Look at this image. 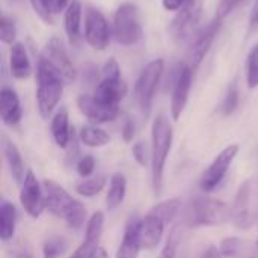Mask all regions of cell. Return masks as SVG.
Masks as SVG:
<instances>
[{"instance_id":"cell-1","label":"cell","mask_w":258,"mask_h":258,"mask_svg":"<svg viewBox=\"0 0 258 258\" xmlns=\"http://www.w3.org/2000/svg\"><path fill=\"white\" fill-rule=\"evenodd\" d=\"M42 186L45 195V210L63 219L74 231L82 230L85 224H88V212L85 204L73 198L62 184L54 180H44Z\"/></svg>"},{"instance_id":"cell-2","label":"cell","mask_w":258,"mask_h":258,"mask_svg":"<svg viewBox=\"0 0 258 258\" xmlns=\"http://www.w3.org/2000/svg\"><path fill=\"white\" fill-rule=\"evenodd\" d=\"M172 124L165 113H159L151 127V181L156 197H159L163 189L165 165L172 148Z\"/></svg>"},{"instance_id":"cell-3","label":"cell","mask_w":258,"mask_h":258,"mask_svg":"<svg viewBox=\"0 0 258 258\" xmlns=\"http://www.w3.org/2000/svg\"><path fill=\"white\" fill-rule=\"evenodd\" d=\"M231 221V207L221 200L197 197L190 201L186 213V224L192 228L219 227Z\"/></svg>"},{"instance_id":"cell-4","label":"cell","mask_w":258,"mask_h":258,"mask_svg":"<svg viewBox=\"0 0 258 258\" xmlns=\"http://www.w3.org/2000/svg\"><path fill=\"white\" fill-rule=\"evenodd\" d=\"M231 222L237 230H249L258 222V180L246 178L231 206Z\"/></svg>"},{"instance_id":"cell-5","label":"cell","mask_w":258,"mask_h":258,"mask_svg":"<svg viewBox=\"0 0 258 258\" xmlns=\"http://www.w3.org/2000/svg\"><path fill=\"white\" fill-rule=\"evenodd\" d=\"M36 103L38 110L44 119H47L60 101L65 82L51 71L47 65L38 60L36 65Z\"/></svg>"},{"instance_id":"cell-6","label":"cell","mask_w":258,"mask_h":258,"mask_svg":"<svg viewBox=\"0 0 258 258\" xmlns=\"http://www.w3.org/2000/svg\"><path fill=\"white\" fill-rule=\"evenodd\" d=\"M144 36L139 9L132 2H124L118 6L113 15V38L118 44L130 47L138 44Z\"/></svg>"},{"instance_id":"cell-7","label":"cell","mask_w":258,"mask_h":258,"mask_svg":"<svg viewBox=\"0 0 258 258\" xmlns=\"http://www.w3.org/2000/svg\"><path fill=\"white\" fill-rule=\"evenodd\" d=\"M163 67H165V62L162 59H154L145 65V68L141 71V74L136 80L133 95H135V100L145 118L151 112L156 89H157L159 82L163 74Z\"/></svg>"},{"instance_id":"cell-8","label":"cell","mask_w":258,"mask_h":258,"mask_svg":"<svg viewBox=\"0 0 258 258\" xmlns=\"http://www.w3.org/2000/svg\"><path fill=\"white\" fill-rule=\"evenodd\" d=\"M38 60L42 62L44 65H47L51 71H54L65 82V85H70L77 79V71L73 65L62 41L56 36H53L51 39L47 41Z\"/></svg>"},{"instance_id":"cell-9","label":"cell","mask_w":258,"mask_h":258,"mask_svg":"<svg viewBox=\"0 0 258 258\" xmlns=\"http://www.w3.org/2000/svg\"><path fill=\"white\" fill-rule=\"evenodd\" d=\"M239 154V145L231 144L225 147L212 162V165L204 171L201 180H200V187L203 192H213L218 189V186L222 183L225 175L228 174L230 166L233 165L236 156Z\"/></svg>"},{"instance_id":"cell-10","label":"cell","mask_w":258,"mask_h":258,"mask_svg":"<svg viewBox=\"0 0 258 258\" xmlns=\"http://www.w3.org/2000/svg\"><path fill=\"white\" fill-rule=\"evenodd\" d=\"M20 203L24 209V212L36 219L42 215L45 210V195H44V186H41L39 180L36 178L35 172L32 169H27L24 181L20 189Z\"/></svg>"},{"instance_id":"cell-11","label":"cell","mask_w":258,"mask_h":258,"mask_svg":"<svg viewBox=\"0 0 258 258\" xmlns=\"http://www.w3.org/2000/svg\"><path fill=\"white\" fill-rule=\"evenodd\" d=\"M85 39L94 50H106L110 41V27L101 11L88 8L85 17Z\"/></svg>"},{"instance_id":"cell-12","label":"cell","mask_w":258,"mask_h":258,"mask_svg":"<svg viewBox=\"0 0 258 258\" xmlns=\"http://www.w3.org/2000/svg\"><path fill=\"white\" fill-rule=\"evenodd\" d=\"M194 68L189 63H183L178 73V77L172 86V95H171V116L174 121H178L181 113L184 112V107L189 100L192 80H194Z\"/></svg>"},{"instance_id":"cell-13","label":"cell","mask_w":258,"mask_h":258,"mask_svg":"<svg viewBox=\"0 0 258 258\" xmlns=\"http://www.w3.org/2000/svg\"><path fill=\"white\" fill-rule=\"evenodd\" d=\"M221 26H222V20H218L215 18L212 23H209L201 32L197 33L195 36V41L192 42L190 48H189V54H187V59H189V65L197 70L201 62L204 60V57L207 56L213 41L216 39V35L219 33L221 30Z\"/></svg>"},{"instance_id":"cell-14","label":"cell","mask_w":258,"mask_h":258,"mask_svg":"<svg viewBox=\"0 0 258 258\" xmlns=\"http://www.w3.org/2000/svg\"><path fill=\"white\" fill-rule=\"evenodd\" d=\"M77 107L83 116H86L89 121L95 124L110 122L116 119L119 115L118 106H109V104L100 103L98 100H95L94 95H89V94H82L77 97Z\"/></svg>"},{"instance_id":"cell-15","label":"cell","mask_w":258,"mask_h":258,"mask_svg":"<svg viewBox=\"0 0 258 258\" xmlns=\"http://www.w3.org/2000/svg\"><path fill=\"white\" fill-rule=\"evenodd\" d=\"M200 17H201V6L198 2L195 5H192L190 8L178 11L169 24V32H171L172 38L175 41H184L186 38H189L192 35L195 26L200 21Z\"/></svg>"},{"instance_id":"cell-16","label":"cell","mask_w":258,"mask_h":258,"mask_svg":"<svg viewBox=\"0 0 258 258\" xmlns=\"http://www.w3.org/2000/svg\"><path fill=\"white\" fill-rule=\"evenodd\" d=\"M139 230H141V218L138 215H133L125 224L122 240L116 249V258L139 257V252L142 249Z\"/></svg>"},{"instance_id":"cell-17","label":"cell","mask_w":258,"mask_h":258,"mask_svg":"<svg viewBox=\"0 0 258 258\" xmlns=\"http://www.w3.org/2000/svg\"><path fill=\"white\" fill-rule=\"evenodd\" d=\"M92 95L100 103H104L109 106H118V103L127 95V83L122 80V77H119V79L103 77L95 85Z\"/></svg>"},{"instance_id":"cell-18","label":"cell","mask_w":258,"mask_h":258,"mask_svg":"<svg viewBox=\"0 0 258 258\" xmlns=\"http://www.w3.org/2000/svg\"><path fill=\"white\" fill-rule=\"evenodd\" d=\"M0 116L6 125H18L23 118V109L17 92L12 88L3 86L0 91Z\"/></svg>"},{"instance_id":"cell-19","label":"cell","mask_w":258,"mask_h":258,"mask_svg":"<svg viewBox=\"0 0 258 258\" xmlns=\"http://www.w3.org/2000/svg\"><path fill=\"white\" fill-rule=\"evenodd\" d=\"M165 227L166 224L157 218L156 215L150 213L141 219V230H139V236H141V243L142 248L145 249H154L156 246H159L163 233H165Z\"/></svg>"},{"instance_id":"cell-20","label":"cell","mask_w":258,"mask_h":258,"mask_svg":"<svg viewBox=\"0 0 258 258\" xmlns=\"http://www.w3.org/2000/svg\"><path fill=\"white\" fill-rule=\"evenodd\" d=\"M2 148H3V156H5L8 169L11 172V177L14 178V181L17 184L21 186L23 181H24L26 172H27V169L24 168V162H23L21 153L18 151L17 145L8 136H5V135L2 136Z\"/></svg>"},{"instance_id":"cell-21","label":"cell","mask_w":258,"mask_h":258,"mask_svg":"<svg viewBox=\"0 0 258 258\" xmlns=\"http://www.w3.org/2000/svg\"><path fill=\"white\" fill-rule=\"evenodd\" d=\"M9 70H11V76L18 80H24L32 74V65H30L26 47L21 42H14L11 47Z\"/></svg>"},{"instance_id":"cell-22","label":"cell","mask_w":258,"mask_h":258,"mask_svg":"<svg viewBox=\"0 0 258 258\" xmlns=\"http://www.w3.org/2000/svg\"><path fill=\"white\" fill-rule=\"evenodd\" d=\"M51 136L57 147L67 150L70 139H71V127H70V116L65 107H60L51 118Z\"/></svg>"},{"instance_id":"cell-23","label":"cell","mask_w":258,"mask_h":258,"mask_svg":"<svg viewBox=\"0 0 258 258\" xmlns=\"http://www.w3.org/2000/svg\"><path fill=\"white\" fill-rule=\"evenodd\" d=\"M82 11L83 8L79 0H73L65 11V32L71 45H77L80 42Z\"/></svg>"},{"instance_id":"cell-24","label":"cell","mask_w":258,"mask_h":258,"mask_svg":"<svg viewBox=\"0 0 258 258\" xmlns=\"http://www.w3.org/2000/svg\"><path fill=\"white\" fill-rule=\"evenodd\" d=\"M127 194V178L122 172H115L112 174L109 180V190L106 195V206L109 212L116 210L125 198Z\"/></svg>"},{"instance_id":"cell-25","label":"cell","mask_w":258,"mask_h":258,"mask_svg":"<svg viewBox=\"0 0 258 258\" xmlns=\"http://www.w3.org/2000/svg\"><path fill=\"white\" fill-rule=\"evenodd\" d=\"M17 228V209L8 200H2L0 204V237L8 242L14 237Z\"/></svg>"},{"instance_id":"cell-26","label":"cell","mask_w":258,"mask_h":258,"mask_svg":"<svg viewBox=\"0 0 258 258\" xmlns=\"http://www.w3.org/2000/svg\"><path fill=\"white\" fill-rule=\"evenodd\" d=\"M103 227H104V215L101 212L92 213L91 218L88 219L86 230H85V239H83V245L88 246L91 251H94L95 248L100 246Z\"/></svg>"},{"instance_id":"cell-27","label":"cell","mask_w":258,"mask_h":258,"mask_svg":"<svg viewBox=\"0 0 258 258\" xmlns=\"http://www.w3.org/2000/svg\"><path fill=\"white\" fill-rule=\"evenodd\" d=\"M79 138H80V142L89 148L106 147L110 142L109 133L95 125H83L79 132Z\"/></svg>"},{"instance_id":"cell-28","label":"cell","mask_w":258,"mask_h":258,"mask_svg":"<svg viewBox=\"0 0 258 258\" xmlns=\"http://www.w3.org/2000/svg\"><path fill=\"white\" fill-rule=\"evenodd\" d=\"M106 184H107V177L104 174H95L79 181L76 184V192L83 198H92L98 195Z\"/></svg>"},{"instance_id":"cell-29","label":"cell","mask_w":258,"mask_h":258,"mask_svg":"<svg viewBox=\"0 0 258 258\" xmlns=\"http://www.w3.org/2000/svg\"><path fill=\"white\" fill-rule=\"evenodd\" d=\"M181 210V200L180 198H169L166 201H162L159 204H156L150 213L156 215L157 218H160L166 225L172 224L174 219L177 218V215Z\"/></svg>"},{"instance_id":"cell-30","label":"cell","mask_w":258,"mask_h":258,"mask_svg":"<svg viewBox=\"0 0 258 258\" xmlns=\"http://www.w3.org/2000/svg\"><path fill=\"white\" fill-rule=\"evenodd\" d=\"M70 248L68 239L63 236H50L42 243V257L44 258H62Z\"/></svg>"},{"instance_id":"cell-31","label":"cell","mask_w":258,"mask_h":258,"mask_svg":"<svg viewBox=\"0 0 258 258\" xmlns=\"http://www.w3.org/2000/svg\"><path fill=\"white\" fill-rule=\"evenodd\" d=\"M239 86L236 82H233L230 86H228V91L222 100V104H221V112L222 115L225 116H230L236 112L237 106H239Z\"/></svg>"},{"instance_id":"cell-32","label":"cell","mask_w":258,"mask_h":258,"mask_svg":"<svg viewBox=\"0 0 258 258\" xmlns=\"http://www.w3.org/2000/svg\"><path fill=\"white\" fill-rule=\"evenodd\" d=\"M246 82H248V88L254 89L258 86V44H255L249 54H248V60H246Z\"/></svg>"},{"instance_id":"cell-33","label":"cell","mask_w":258,"mask_h":258,"mask_svg":"<svg viewBox=\"0 0 258 258\" xmlns=\"http://www.w3.org/2000/svg\"><path fill=\"white\" fill-rule=\"evenodd\" d=\"M17 36V27L12 18H9L8 15H2L0 18V41L3 44H14Z\"/></svg>"},{"instance_id":"cell-34","label":"cell","mask_w":258,"mask_h":258,"mask_svg":"<svg viewBox=\"0 0 258 258\" xmlns=\"http://www.w3.org/2000/svg\"><path fill=\"white\" fill-rule=\"evenodd\" d=\"M180 240H181V233L180 228H174L162 249V252L159 254L157 258H175L177 257V251L180 246Z\"/></svg>"},{"instance_id":"cell-35","label":"cell","mask_w":258,"mask_h":258,"mask_svg":"<svg viewBox=\"0 0 258 258\" xmlns=\"http://www.w3.org/2000/svg\"><path fill=\"white\" fill-rule=\"evenodd\" d=\"M242 243H243V242H242V239H239V237H236V236H231V237H225V239H222L218 248H219V251H221L222 257L231 258V257H234V255L240 251Z\"/></svg>"},{"instance_id":"cell-36","label":"cell","mask_w":258,"mask_h":258,"mask_svg":"<svg viewBox=\"0 0 258 258\" xmlns=\"http://www.w3.org/2000/svg\"><path fill=\"white\" fill-rule=\"evenodd\" d=\"M79 142H80V138L76 135V130L73 127L71 130V139H70V144L67 147V163L68 165H77V162L80 160V148H79Z\"/></svg>"},{"instance_id":"cell-37","label":"cell","mask_w":258,"mask_h":258,"mask_svg":"<svg viewBox=\"0 0 258 258\" xmlns=\"http://www.w3.org/2000/svg\"><path fill=\"white\" fill-rule=\"evenodd\" d=\"M95 169V159L92 156H82L80 160L76 165V171L80 177L88 178L94 174Z\"/></svg>"},{"instance_id":"cell-38","label":"cell","mask_w":258,"mask_h":258,"mask_svg":"<svg viewBox=\"0 0 258 258\" xmlns=\"http://www.w3.org/2000/svg\"><path fill=\"white\" fill-rule=\"evenodd\" d=\"M39 2H41L44 12L50 17L60 14L62 11H67V8L70 6L68 0H39Z\"/></svg>"},{"instance_id":"cell-39","label":"cell","mask_w":258,"mask_h":258,"mask_svg":"<svg viewBox=\"0 0 258 258\" xmlns=\"http://www.w3.org/2000/svg\"><path fill=\"white\" fill-rule=\"evenodd\" d=\"M132 154L135 157V160L138 162L139 166H147L151 156L148 154V148H147V144L144 141H138L135 145H133V150H132Z\"/></svg>"},{"instance_id":"cell-40","label":"cell","mask_w":258,"mask_h":258,"mask_svg":"<svg viewBox=\"0 0 258 258\" xmlns=\"http://www.w3.org/2000/svg\"><path fill=\"white\" fill-rule=\"evenodd\" d=\"M243 0H221L216 9V18L224 20L227 15H230Z\"/></svg>"},{"instance_id":"cell-41","label":"cell","mask_w":258,"mask_h":258,"mask_svg":"<svg viewBox=\"0 0 258 258\" xmlns=\"http://www.w3.org/2000/svg\"><path fill=\"white\" fill-rule=\"evenodd\" d=\"M101 74H103V77H107V79H119L121 77V68L118 65V62L113 57H110L104 63V67L101 70Z\"/></svg>"},{"instance_id":"cell-42","label":"cell","mask_w":258,"mask_h":258,"mask_svg":"<svg viewBox=\"0 0 258 258\" xmlns=\"http://www.w3.org/2000/svg\"><path fill=\"white\" fill-rule=\"evenodd\" d=\"M198 0H162V5L166 11H183L186 8H190L192 5H195Z\"/></svg>"},{"instance_id":"cell-43","label":"cell","mask_w":258,"mask_h":258,"mask_svg":"<svg viewBox=\"0 0 258 258\" xmlns=\"http://www.w3.org/2000/svg\"><path fill=\"white\" fill-rule=\"evenodd\" d=\"M29 3H30V6H32V9H33V12L45 23V24H53V17H50V15H47L45 12H44V9H42V6H41V2L39 0H29Z\"/></svg>"},{"instance_id":"cell-44","label":"cell","mask_w":258,"mask_h":258,"mask_svg":"<svg viewBox=\"0 0 258 258\" xmlns=\"http://www.w3.org/2000/svg\"><path fill=\"white\" fill-rule=\"evenodd\" d=\"M121 135H122V139L125 142H132L133 138H135V122L127 118L122 124V128H121Z\"/></svg>"},{"instance_id":"cell-45","label":"cell","mask_w":258,"mask_h":258,"mask_svg":"<svg viewBox=\"0 0 258 258\" xmlns=\"http://www.w3.org/2000/svg\"><path fill=\"white\" fill-rule=\"evenodd\" d=\"M83 77H85V80H86V82L94 83V82L98 79V70H97V67H95V65H92V63H88V65L85 67Z\"/></svg>"},{"instance_id":"cell-46","label":"cell","mask_w":258,"mask_h":258,"mask_svg":"<svg viewBox=\"0 0 258 258\" xmlns=\"http://www.w3.org/2000/svg\"><path fill=\"white\" fill-rule=\"evenodd\" d=\"M201 258H224V257H222V254H221V251H219V248H218V246L210 245V246H207V248L204 249V252H203Z\"/></svg>"},{"instance_id":"cell-47","label":"cell","mask_w":258,"mask_h":258,"mask_svg":"<svg viewBox=\"0 0 258 258\" xmlns=\"http://www.w3.org/2000/svg\"><path fill=\"white\" fill-rule=\"evenodd\" d=\"M249 23L254 26V24H258V0H255L254 6H252V11L249 14Z\"/></svg>"},{"instance_id":"cell-48","label":"cell","mask_w":258,"mask_h":258,"mask_svg":"<svg viewBox=\"0 0 258 258\" xmlns=\"http://www.w3.org/2000/svg\"><path fill=\"white\" fill-rule=\"evenodd\" d=\"M89 258H109V255H107V252H106L104 248L98 246V248H95V249L92 251V254L89 255Z\"/></svg>"},{"instance_id":"cell-49","label":"cell","mask_w":258,"mask_h":258,"mask_svg":"<svg viewBox=\"0 0 258 258\" xmlns=\"http://www.w3.org/2000/svg\"><path fill=\"white\" fill-rule=\"evenodd\" d=\"M9 258H33L32 255H29V254H26V252H14L12 255Z\"/></svg>"},{"instance_id":"cell-50","label":"cell","mask_w":258,"mask_h":258,"mask_svg":"<svg viewBox=\"0 0 258 258\" xmlns=\"http://www.w3.org/2000/svg\"><path fill=\"white\" fill-rule=\"evenodd\" d=\"M257 246H258V240H257Z\"/></svg>"}]
</instances>
